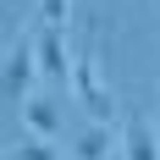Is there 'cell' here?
<instances>
[{"label": "cell", "mask_w": 160, "mask_h": 160, "mask_svg": "<svg viewBox=\"0 0 160 160\" xmlns=\"http://www.w3.org/2000/svg\"><path fill=\"white\" fill-rule=\"evenodd\" d=\"M111 144H116L111 127H105V122H94V127H88L78 144H72V155H78V160H105V155H111Z\"/></svg>", "instance_id": "obj_6"}, {"label": "cell", "mask_w": 160, "mask_h": 160, "mask_svg": "<svg viewBox=\"0 0 160 160\" xmlns=\"http://www.w3.org/2000/svg\"><path fill=\"white\" fill-rule=\"evenodd\" d=\"M39 17H44V22H55V28H61V22H66V0H39Z\"/></svg>", "instance_id": "obj_8"}, {"label": "cell", "mask_w": 160, "mask_h": 160, "mask_svg": "<svg viewBox=\"0 0 160 160\" xmlns=\"http://www.w3.org/2000/svg\"><path fill=\"white\" fill-rule=\"evenodd\" d=\"M72 94H78V105L94 116V122H105V116L116 111V99L105 94L99 66H94V33H83V50H78V61H72Z\"/></svg>", "instance_id": "obj_1"}, {"label": "cell", "mask_w": 160, "mask_h": 160, "mask_svg": "<svg viewBox=\"0 0 160 160\" xmlns=\"http://www.w3.org/2000/svg\"><path fill=\"white\" fill-rule=\"evenodd\" d=\"M6 6H11V11H17V6H22V0H6Z\"/></svg>", "instance_id": "obj_9"}, {"label": "cell", "mask_w": 160, "mask_h": 160, "mask_svg": "<svg viewBox=\"0 0 160 160\" xmlns=\"http://www.w3.org/2000/svg\"><path fill=\"white\" fill-rule=\"evenodd\" d=\"M122 155H127V160H160V132L149 127L144 116L127 122V132H122Z\"/></svg>", "instance_id": "obj_4"}, {"label": "cell", "mask_w": 160, "mask_h": 160, "mask_svg": "<svg viewBox=\"0 0 160 160\" xmlns=\"http://www.w3.org/2000/svg\"><path fill=\"white\" fill-rule=\"evenodd\" d=\"M33 50H39V66H44V78L72 83V61H66V44H61V28H55V22H44V28H39Z\"/></svg>", "instance_id": "obj_3"}, {"label": "cell", "mask_w": 160, "mask_h": 160, "mask_svg": "<svg viewBox=\"0 0 160 160\" xmlns=\"http://www.w3.org/2000/svg\"><path fill=\"white\" fill-rule=\"evenodd\" d=\"M17 116H22V122H28V127L39 132V138H55V105H50V99H39V94H28Z\"/></svg>", "instance_id": "obj_5"}, {"label": "cell", "mask_w": 160, "mask_h": 160, "mask_svg": "<svg viewBox=\"0 0 160 160\" xmlns=\"http://www.w3.org/2000/svg\"><path fill=\"white\" fill-rule=\"evenodd\" d=\"M44 66H39V50H33V39H11V50H6V105L11 111H22V99L33 94V78H39Z\"/></svg>", "instance_id": "obj_2"}, {"label": "cell", "mask_w": 160, "mask_h": 160, "mask_svg": "<svg viewBox=\"0 0 160 160\" xmlns=\"http://www.w3.org/2000/svg\"><path fill=\"white\" fill-rule=\"evenodd\" d=\"M17 160H61L44 138H28V144H17Z\"/></svg>", "instance_id": "obj_7"}]
</instances>
